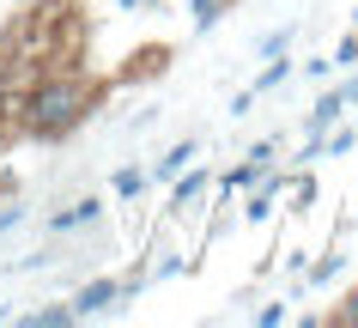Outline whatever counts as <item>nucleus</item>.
I'll list each match as a JSON object with an SVG mask.
<instances>
[{"mask_svg": "<svg viewBox=\"0 0 358 328\" xmlns=\"http://www.w3.org/2000/svg\"><path fill=\"white\" fill-rule=\"evenodd\" d=\"M92 104H97V85H85V79L73 73H55V79H43L37 92L24 97V134H37V140H61V134H73L79 122L92 116Z\"/></svg>", "mask_w": 358, "mask_h": 328, "instance_id": "nucleus-1", "label": "nucleus"}, {"mask_svg": "<svg viewBox=\"0 0 358 328\" xmlns=\"http://www.w3.org/2000/svg\"><path fill=\"white\" fill-rule=\"evenodd\" d=\"M115 292H122L115 280H92V286H85V292L73 298V316H97V310H110V298H115Z\"/></svg>", "mask_w": 358, "mask_h": 328, "instance_id": "nucleus-2", "label": "nucleus"}, {"mask_svg": "<svg viewBox=\"0 0 358 328\" xmlns=\"http://www.w3.org/2000/svg\"><path fill=\"white\" fill-rule=\"evenodd\" d=\"M340 110H346V92H328V97L316 104V116H310V134H322L328 122H340Z\"/></svg>", "mask_w": 358, "mask_h": 328, "instance_id": "nucleus-3", "label": "nucleus"}, {"mask_svg": "<svg viewBox=\"0 0 358 328\" xmlns=\"http://www.w3.org/2000/svg\"><path fill=\"white\" fill-rule=\"evenodd\" d=\"M24 322H31V328H61V322H73V304H49V310H31Z\"/></svg>", "mask_w": 358, "mask_h": 328, "instance_id": "nucleus-4", "label": "nucleus"}, {"mask_svg": "<svg viewBox=\"0 0 358 328\" xmlns=\"http://www.w3.org/2000/svg\"><path fill=\"white\" fill-rule=\"evenodd\" d=\"M189 158H194V140H182V146H170V152L158 158V176H176L182 164H189Z\"/></svg>", "mask_w": 358, "mask_h": 328, "instance_id": "nucleus-5", "label": "nucleus"}, {"mask_svg": "<svg viewBox=\"0 0 358 328\" xmlns=\"http://www.w3.org/2000/svg\"><path fill=\"white\" fill-rule=\"evenodd\" d=\"M85 219H97V201H79V207H67L55 219V231H73V225H85Z\"/></svg>", "mask_w": 358, "mask_h": 328, "instance_id": "nucleus-6", "label": "nucleus"}, {"mask_svg": "<svg viewBox=\"0 0 358 328\" xmlns=\"http://www.w3.org/2000/svg\"><path fill=\"white\" fill-rule=\"evenodd\" d=\"M140 183H146L140 171H115V194H140Z\"/></svg>", "mask_w": 358, "mask_h": 328, "instance_id": "nucleus-7", "label": "nucleus"}, {"mask_svg": "<svg viewBox=\"0 0 358 328\" xmlns=\"http://www.w3.org/2000/svg\"><path fill=\"white\" fill-rule=\"evenodd\" d=\"M334 322H340V328H358V292L346 298V304H340V316H334Z\"/></svg>", "mask_w": 358, "mask_h": 328, "instance_id": "nucleus-8", "label": "nucleus"}, {"mask_svg": "<svg viewBox=\"0 0 358 328\" xmlns=\"http://www.w3.org/2000/svg\"><path fill=\"white\" fill-rule=\"evenodd\" d=\"M201 183H207V176H189V183H182V189H176V207H189L194 194H201Z\"/></svg>", "mask_w": 358, "mask_h": 328, "instance_id": "nucleus-9", "label": "nucleus"}, {"mask_svg": "<svg viewBox=\"0 0 358 328\" xmlns=\"http://www.w3.org/2000/svg\"><path fill=\"white\" fill-rule=\"evenodd\" d=\"M0 110H6V67H0Z\"/></svg>", "mask_w": 358, "mask_h": 328, "instance_id": "nucleus-10", "label": "nucleus"}]
</instances>
